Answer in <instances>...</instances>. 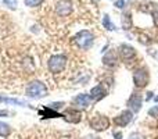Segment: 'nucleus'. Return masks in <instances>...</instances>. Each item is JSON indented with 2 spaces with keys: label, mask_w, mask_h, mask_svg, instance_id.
<instances>
[{
  "label": "nucleus",
  "mask_w": 158,
  "mask_h": 139,
  "mask_svg": "<svg viewBox=\"0 0 158 139\" xmlns=\"http://www.w3.org/2000/svg\"><path fill=\"white\" fill-rule=\"evenodd\" d=\"M47 93H49L47 86L42 81H32L25 90V95L29 99H43L47 96Z\"/></svg>",
  "instance_id": "f257e3e1"
},
{
  "label": "nucleus",
  "mask_w": 158,
  "mask_h": 139,
  "mask_svg": "<svg viewBox=\"0 0 158 139\" xmlns=\"http://www.w3.org/2000/svg\"><path fill=\"white\" fill-rule=\"evenodd\" d=\"M74 41H75V43H77V46L79 49L89 50L90 47L93 46V43H94V36H93V33L90 32V31L83 29L75 35Z\"/></svg>",
  "instance_id": "f03ea898"
},
{
  "label": "nucleus",
  "mask_w": 158,
  "mask_h": 139,
  "mask_svg": "<svg viewBox=\"0 0 158 139\" xmlns=\"http://www.w3.org/2000/svg\"><path fill=\"white\" fill-rule=\"evenodd\" d=\"M47 67L52 74H60L67 67V57L64 54H54L49 59Z\"/></svg>",
  "instance_id": "7ed1b4c3"
},
{
  "label": "nucleus",
  "mask_w": 158,
  "mask_h": 139,
  "mask_svg": "<svg viewBox=\"0 0 158 139\" xmlns=\"http://www.w3.org/2000/svg\"><path fill=\"white\" fill-rule=\"evenodd\" d=\"M150 82V74L146 67H139L133 72V84L136 88H146Z\"/></svg>",
  "instance_id": "20e7f679"
},
{
  "label": "nucleus",
  "mask_w": 158,
  "mask_h": 139,
  "mask_svg": "<svg viewBox=\"0 0 158 139\" xmlns=\"http://www.w3.org/2000/svg\"><path fill=\"white\" fill-rule=\"evenodd\" d=\"M89 124L93 131L101 132V131H106L110 127V120H108V117H106V115H103V114H96L92 117Z\"/></svg>",
  "instance_id": "39448f33"
},
{
  "label": "nucleus",
  "mask_w": 158,
  "mask_h": 139,
  "mask_svg": "<svg viewBox=\"0 0 158 139\" xmlns=\"http://www.w3.org/2000/svg\"><path fill=\"white\" fill-rule=\"evenodd\" d=\"M118 54H119L121 60L128 63V61L133 60V59L136 57V49L128 43H122L119 47H118Z\"/></svg>",
  "instance_id": "423d86ee"
},
{
  "label": "nucleus",
  "mask_w": 158,
  "mask_h": 139,
  "mask_svg": "<svg viewBox=\"0 0 158 139\" xmlns=\"http://www.w3.org/2000/svg\"><path fill=\"white\" fill-rule=\"evenodd\" d=\"M132 120H133V111L132 110H123L115 117L114 123L117 127H126L132 123Z\"/></svg>",
  "instance_id": "0eeeda50"
},
{
  "label": "nucleus",
  "mask_w": 158,
  "mask_h": 139,
  "mask_svg": "<svg viewBox=\"0 0 158 139\" xmlns=\"http://www.w3.org/2000/svg\"><path fill=\"white\" fill-rule=\"evenodd\" d=\"M142 104H143V95L139 92H133L128 100L129 110H132L133 113H139L140 109H142Z\"/></svg>",
  "instance_id": "6e6552de"
},
{
  "label": "nucleus",
  "mask_w": 158,
  "mask_h": 139,
  "mask_svg": "<svg viewBox=\"0 0 158 139\" xmlns=\"http://www.w3.org/2000/svg\"><path fill=\"white\" fill-rule=\"evenodd\" d=\"M56 13L60 17H67L72 13V2L71 0H58L56 4Z\"/></svg>",
  "instance_id": "1a4fd4ad"
},
{
  "label": "nucleus",
  "mask_w": 158,
  "mask_h": 139,
  "mask_svg": "<svg viewBox=\"0 0 158 139\" xmlns=\"http://www.w3.org/2000/svg\"><path fill=\"white\" fill-rule=\"evenodd\" d=\"M72 103H74L75 109L86 110L87 107L90 106V103H92V99H90V96L86 95V93H81V95H77L72 99Z\"/></svg>",
  "instance_id": "9d476101"
},
{
  "label": "nucleus",
  "mask_w": 158,
  "mask_h": 139,
  "mask_svg": "<svg viewBox=\"0 0 158 139\" xmlns=\"http://www.w3.org/2000/svg\"><path fill=\"white\" fill-rule=\"evenodd\" d=\"M63 118L65 121H68V123H72V124H77L79 121L82 120V115H81V111H79L78 109H67L63 113Z\"/></svg>",
  "instance_id": "9b49d317"
},
{
  "label": "nucleus",
  "mask_w": 158,
  "mask_h": 139,
  "mask_svg": "<svg viewBox=\"0 0 158 139\" xmlns=\"http://www.w3.org/2000/svg\"><path fill=\"white\" fill-rule=\"evenodd\" d=\"M89 96H90V99H92V100L98 102V100H101V99H104L107 96V89L104 88V85L98 84V85H96V86L92 88Z\"/></svg>",
  "instance_id": "f8f14e48"
},
{
  "label": "nucleus",
  "mask_w": 158,
  "mask_h": 139,
  "mask_svg": "<svg viewBox=\"0 0 158 139\" xmlns=\"http://www.w3.org/2000/svg\"><path fill=\"white\" fill-rule=\"evenodd\" d=\"M119 61V57H118V53L114 52V50H110L106 56L103 57V64L106 67H115Z\"/></svg>",
  "instance_id": "ddd939ff"
},
{
  "label": "nucleus",
  "mask_w": 158,
  "mask_h": 139,
  "mask_svg": "<svg viewBox=\"0 0 158 139\" xmlns=\"http://www.w3.org/2000/svg\"><path fill=\"white\" fill-rule=\"evenodd\" d=\"M40 115L42 117H50V118H54V117H63L61 114H58L56 110H53V109H50V107H44L43 110H40Z\"/></svg>",
  "instance_id": "4468645a"
},
{
  "label": "nucleus",
  "mask_w": 158,
  "mask_h": 139,
  "mask_svg": "<svg viewBox=\"0 0 158 139\" xmlns=\"http://www.w3.org/2000/svg\"><path fill=\"white\" fill-rule=\"evenodd\" d=\"M103 25H104V28H106L107 31H115V29H117V27L112 24V21H111V18H110L108 14H106V15H104V18H103Z\"/></svg>",
  "instance_id": "2eb2a0df"
},
{
  "label": "nucleus",
  "mask_w": 158,
  "mask_h": 139,
  "mask_svg": "<svg viewBox=\"0 0 158 139\" xmlns=\"http://www.w3.org/2000/svg\"><path fill=\"white\" fill-rule=\"evenodd\" d=\"M132 25V18H131V14L129 13H125L122 15V28L123 29H129Z\"/></svg>",
  "instance_id": "dca6fc26"
},
{
  "label": "nucleus",
  "mask_w": 158,
  "mask_h": 139,
  "mask_svg": "<svg viewBox=\"0 0 158 139\" xmlns=\"http://www.w3.org/2000/svg\"><path fill=\"white\" fill-rule=\"evenodd\" d=\"M11 132V127L6 123H0V137H8Z\"/></svg>",
  "instance_id": "f3484780"
},
{
  "label": "nucleus",
  "mask_w": 158,
  "mask_h": 139,
  "mask_svg": "<svg viewBox=\"0 0 158 139\" xmlns=\"http://www.w3.org/2000/svg\"><path fill=\"white\" fill-rule=\"evenodd\" d=\"M0 102L10 103V104H18V106H25V102L18 100V99H8V98H2V96H0Z\"/></svg>",
  "instance_id": "a211bd4d"
},
{
  "label": "nucleus",
  "mask_w": 158,
  "mask_h": 139,
  "mask_svg": "<svg viewBox=\"0 0 158 139\" xmlns=\"http://www.w3.org/2000/svg\"><path fill=\"white\" fill-rule=\"evenodd\" d=\"M3 4L7 6L11 10H15L17 6H18V0H3Z\"/></svg>",
  "instance_id": "6ab92c4d"
},
{
  "label": "nucleus",
  "mask_w": 158,
  "mask_h": 139,
  "mask_svg": "<svg viewBox=\"0 0 158 139\" xmlns=\"http://www.w3.org/2000/svg\"><path fill=\"white\" fill-rule=\"evenodd\" d=\"M24 3L28 7H38L43 3V0H24Z\"/></svg>",
  "instance_id": "aec40b11"
},
{
  "label": "nucleus",
  "mask_w": 158,
  "mask_h": 139,
  "mask_svg": "<svg viewBox=\"0 0 158 139\" xmlns=\"http://www.w3.org/2000/svg\"><path fill=\"white\" fill-rule=\"evenodd\" d=\"M148 115H151V117H154V118H158V104L157 106H153L148 110Z\"/></svg>",
  "instance_id": "412c9836"
},
{
  "label": "nucleus",
  "mask_w": 158,
  "mask_h": 139,
  "mask_svg": "<svg viewBox=\"0 0 158 139\" xmlns=\"http://www.w3.org/2000/svg\"><path fill=\"white\" fill-rule=\"evenodd\" d=\"M63 106H64V102H57V103H52V104H49L47 107H50V109H53V110H58V109H61Z\"/></svg>",
  "instance_id": "4be33fe9"
},
{
  "label": "nucleus",
  "mask_w": 158,
  "mask_h": 139,
  "mask_svg": "<svg viewBox=\"0 0 158 139\" xmlns=\"http://www.w3.org/2000/svg\"><path fill=\"white\" fill-rule=\"evenodd\" d=\"M129 139H144V137H143L140 132H132V134L129 135Z\"/></svg>",
  "instance_id": "5701e85b"
},
{
  "label": "nucleus",
  "mask_w": 158,
  "mask_h": 139,
  "mask_svg": "<svg viewBox=\"0 0 158 139\" xmlns=\"http://www.w3.org/2000/svg\"><path fill=\"white\" fill-rule=\"evenodd\" d=\"M115 7L117 8H123L125 7V2H123V0H118V2H115Z\"/></svg>",
  "instance_id": "b1692460"
},
{
  "label": "nucleus",
  "mask_w": 158,
  "mask_h": 139,
  "mask_svg": "<svg viewBox=\"0 0 158 139\" xmlns=\"http://www.w3.org/2000/svg\"><path fill=\"white\" fill-rule=\"evenodd\" d=\"M153 21H154V24L158 27V8L153 13Z\"/></svg>",
  "instance_id": "393cba45"
},
{
  "label": "nucleus",
  "mask_w": 158,
  "mask_h": 139,
  "mask_svg": "<svg viewBox=\"0 0 158 139\" xmlns=\"http://www.w3.org/2000/svg\"><path fill=\"white\" fill-rule=\"evenodd\" d=\"M114 138H115V139H122V132L115 131V132H114Z\"/></svg>",
  "instance_id": "a878e982"
},
{
  "label": "nucleus",
  "mask_w": 158,
  "mask_h": 139,
  "mask_svg": "<svg viewBox=\"0 0 158 139\" xmlns=\"http://www.w3.org/2000/svg\"><path fill=\"white\" fill-rule=\"evenodd\" d=\"M6 115H8L7 110H0V117H6Z\"/></svg>",
  "instance_id": "bb28decb"
},
{
  "label": "nucleus",
  "mask_w": 158,
  "mask_h": 139,
  "mask_svg": "<svg viewBox=\"0 0 158 139\" xmlns=\"http://www.w3.org/2000/svg\"><path fill=\"white\" fill-rule=\"evenodd\" d=\"M83 139H100L98 137H96V135H86Z\"/></svg>",
  "instance_id": "cd10ccee"
},
{
  "label": "nucleus",
  "mask_w": 158,
  "mask_h": 139,
  "mask_svg": "<svg viewBox=\"0 0 158 139\" xmlns=\"http://www.w3.org/2000/svg\"><path fill=\"white\" fill-rule=\"evenodd\" d=\"M147 95H148V96H147V100H150V99L153 98V95H154V93H153V92H148Z\"/></svg>",
  "instance_id": "c85d7f7f"
},
{
  "label": "nucleus",
  "mask_w": 158,
  "mask_h": 139,
  "mask_svg": "<svg viewBox=\"0 0 158 139\" xmlns=\"http://www.w3.org/2000/svg\"><path fill=\"white\" fill-rule=\"evenodd\" d=\"M92 2H94V3H98V2H100V0H92Z\"/></svg>",
  "instance_id": "c756f323"
},
{
  "label": "nucleus",
  "mask_w": 158,
  "mask_h": 139,
  "mask_svg": "<svg viewBox=\"0 0 158 139\" xmlns=\"http://www.w3.org/2000/svg\"><path fill=\"white\" fill-rule=\"evenodd\" d=\"M154 100H156V102H158V96H157V98H156V99H154Z\"/></svg>",
  "instance_id": "7c9ffc66"
}]
</instances>
